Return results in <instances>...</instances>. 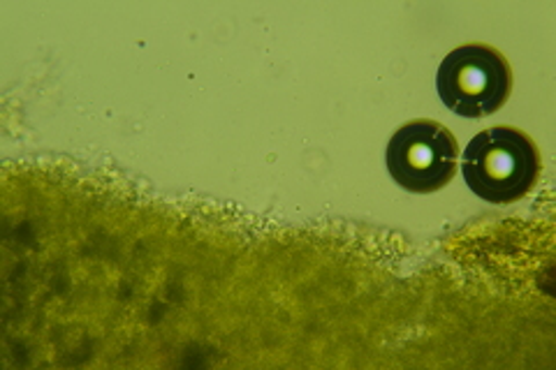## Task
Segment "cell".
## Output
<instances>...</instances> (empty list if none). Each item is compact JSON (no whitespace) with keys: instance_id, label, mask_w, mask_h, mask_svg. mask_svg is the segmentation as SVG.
I'll use <instances>...</instances> for the list:
<instances>
[{"instance_id":"cell-1","label":"cell","mask_w":556,"mask_h":370,"mask_svg":"<svg viewBox=\"0 0 556 370\" xmlns=\"http://www.w3.org/2000/svg\"><path fill=\"white\" fill-rule=\"evenodd\" d=\"M464 181L490 204H513L533 188L541 174L531 137L517 128H486L464 151Z\"/></svg>"},{"instance_id":"cell-3","label":"cell","mask_w":556,"mask_h":370,"mask_svg":"<svg viewBox=\"0 0 556 370\" xmlns=\"http://www.w3.org/2000/svg\"><path fill=\"white\" fill-rule=\"evenodd\" d=\"M457 139L437 120H413L388 144L392 179L410 192H437L457 171Z\"/></svg>"},{"instance_id":"cell-2","label":"cell","mask_w":556,"mask_h":370,"mask_svg":"<svg viewBox=\"0 0 556 370\" xmlns=\"http://www.w3.org/2000/svg\"><path fill=\"white\" fill-rule=\"evenodd\" d=\"M437 86L450 112L482 118L506 104L513 86L510 65L492 47L464 44L443 59Z\"/></svg>"}]
</instances>
